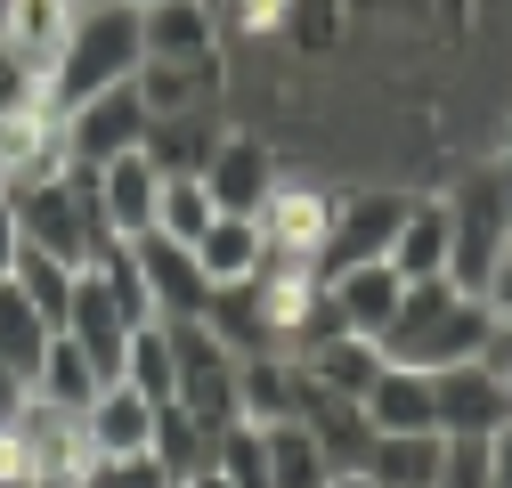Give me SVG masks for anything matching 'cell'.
<instances>
[{
  "mask_svg": "<svg viewBox=\"0 0 512 488\" xmlns=\"http://www.w3.org/2000/svg\"><path fill=\"white\" fill-rule=\"evenodd\" d=\"M496 310L488 293H464L456 277H415L399 293V318L382 326V358L399 366H456V358H480Z\"/></svg>",
  "mask_w": 512,
  "mask_h": 488,
  "instance_id": "cell-1",
  "label": "cell"
},
{
  "mask_svg": "<svg viewBox=\"0 0 512 488\" xmlns=\"http://www.w3.org/2000/svg\"><path fill=\"white\" fill-rule=\"evenodd\" d=\"M139 57H147V41H139V9L131 0H82L74 33H66V57H57V74L41 82L49 114H66V106L114 90V82H131Z\"/></svg>",
  "mask_w": 512,
  "mask_h": 488,
  "instance_id": "cell-2",
  "label": "cell"
},
{
  "mask_svg": "<svg viewBox=\"0 0 512 488\" xmlns=\"http://www.w3.org/2000/svg\"><path fill=\"white\" fill-rule=\"evenodd\" d=\"M9 204H17L25 244L49 253V261H66V269H90L106 244H114V228H106V212H98V179H90L82 163H66L57 179H41V188H17Z\"/></svg>",
  "mask_w": 512,
  "mask_h": 488,
  "instance_id": "cell-3",
  "label": "cell"
},
{
  "mask_svg": "<svg viewBox=\"0 0 512 488\" xmlns=\"http://www.w3.org/2000/svg\"><path fill=\"white\" fill-rule=\"evenodd\" d=\"M504 244H512V188H504L496 163H472L447 188V277L464 293H488Z\"/></svg>",
  "mask_w": 512,
  "mask_h": 488,
  "instance_id": "cell-4",
  "label": "cell"
},
{
  "mask_svg": "<svg viewBox=\"0 0 512 488\" xmlns=\"http://www.w3.org/2000/svg\"><path fill=\"white\" fill-rule=\"evenodd\" d=\"M57 131H66V163L98 171V163L131 155V147L147 139V98H139V82H114V90L66 106V114H57Z\"/></svg>",
  "mask_w": 512,
  "mask_h": 488,
  "instance_id": "cell-5",
  "label": "cell"
},
{
  "mask_svg": "<svg viewBox=\"0 0 512 488\" xmlns=\"http://www.w3.org/2000/svg\"><path fill=\"white\" fill-rule=\"evenodd\" d=\"M431 399H439V432L447 440H496L512 423V383L480 358H456V366H431Z\"/></svg>",
  "mask_w": 512,
  "mask_h": 488,
  "instance_id": "cell-6",
  "label": "cell"
},
{
  "mask_svg": "<svg viewBox=\"0 0 512 488\" xmlns=\"http://www.w3.org/2000/svg\"><path fill=\"white\" fill-rule=\"evenodd\" d=\"M407 220V196L391 188H366V196H334V228L317 244V277L358 269V261H391V236Z\"/></svg>",
  "mask_w": 512,
  "mask_h": 488,
  "instance_id": "cell-7",
  "label": "cell"
},
{
  "mask_svg": "<svg viewBox=\"0 0 512 488\" xmlns=\"http://www.w3.org/2000/svg\"><path fill=\"white\" fill-rule=\"evenodd\" d=\"M131 261H139V285H147V301H155V318H204L212 277L196 269V244L147 228V236H131Z\"/></svg>",
  "mask_w": 512,
  "mask_h": 488,
  "instance_id": "cell-8",
  "label": "cell"
},
{
  "mask_svg": "<svg viewBox=\"0 0 512 488\" xmlns=\"http://www.w3.org/2000/svg\"><path fill=\"white\" fill-rule=\"evenodd\" d=\"M252 220H261V261H309L317 269V244H326V228H334V196L277 179L269 204L252 212Z\"/></svg>",
  "mask_w": 512,
  "mask_h": 488,
  "instance_id": "cell-9",
  "label": "cell"
},
{
  "mask_svg": "<svg viewBox=\"0 0 512 488\" xmlns=\"http://www.w3.org/2000/svg\"><path fill=\"white\" fill-rule=\"evenodd\" d=\"M131 310H122V293L106 285V269H74V301H66V334L98 358V375L114 383L122 375V358H131Z\"/></svg>",
  "mask_w": 512,
  "mask_h": 488,
  "instance_id": "cell-10",
  "label": "cell"
},
{
  "mask_svg": "<svg viewBox=\"0 0 512 488\" xmlns=\"http://www.w3.org/2000/svg\"><path fill=\"white\" fill-rule=\"evenodd\" d=\"M82 432H90V456H98V464H114V456H147V448H155V399L114 375V383L82 407Z\"/></svg>",
  "mask_w": 512,
  "mask_h": 488,
  "instance_id": "cell-11",
  "label": "cell"
},
{
  "mask_svg": "<svg viewBox=\"0 0 512 488\" xmlns=\"http://www.w3.org/2000/svg\"><path fill=\"white\" fill-rule=\"evenodd\" d=\"M90 179H98V212H106V228H114L122 244L155 228V196H163V171L147 163V147H131V155L98 163Z\"/></svg>",
  "mask_w": 512,
  "mask_h": 488,
  "instance_id": "cell-12",
  "label": "cell"
},
{
  "mask_svg": "<svg viewBox=\"0 0 512 488\" xmlns=\"http://www.w3.org/2000/svg\"><path fill=\"white\" fill-rule=\"evenodd\" d=\"M74 9H82V0H9V17H0V49H9L25 74L49 82V74H57V57H66Z\"/></svg>",
  "mask_w": 512,
  "mask_h": 488,
  "instance_id": "cell-13",
  "label": "cell"
},
{
  "mask_svg": "<svg viewBox=\"0 0 512 488\" xmlns=\"http://www.w3.org/2000/svg\"><path fill=\"white\" fill-rule=\"evenodd\" d=\"M204 188H212L220 212H261L269 188H277V163H269L261 139H236V131H228V139L212 147V163H204Z\"/></svg>",
  "mask_w": 512,
  "mask_h": 488,
  "instance_id": "cell-14",
  "label": "cell"
},
{
  "mask_svg": "<svg viewBox=\"0 0 512 488\" xmlns=\"http://www.w3.org/2000/svg\"><path fill=\"white\" fill-rule=\"evenodd\" d=\"M358 407L374 415V432H439L431 366H399V358H382V375H374V391H366Z\"/></svg>",
  "mask_w": 512,
  "mask_h": 488,
  "instance_id": "cell-15",
  "label": "cell"
},
{
  "mask_svg": "<svg viewBox=\"0 0 512 488\" xmlns=\"http://www.w3.org/2000/svg\"><path fill=\"white\" fill-rule=\"evenodd\" d=\"M139 41H147V57H212L220 49V9L212 0H147Z\"/></svg>",
  "mask_w": 512,
  "mask_h": 488,
  "instance_id": "cell-16",
  "label": "cell"
},
{
  "mask_svg": "<svg viewBox=\"0 0 512 488\" xmlns=\"http://www.w3.org/2000/svg\"><path fill=\"white\" fill-rule=\"evenodd\" d=\"M139 98H147V114H187V106H212V90H220V49L212 57H139Z\"/></svg>",
  "mask_w": 512,
  "mask_h": 488,
  "instance_id": "cell-17",
  "label": "cell"
},
{
  "mask_svg": "<svg viewBox=\"0 0 512 488\" xmlns=\"http://www.w3.org/2000/svg\"><path fill=\"white\" fill-rule=\"evenodd\" d=\"M326 285H334V301H342L350 334H374V342H382V326L399 318V293H407V277H399L391 261H358V269H334Z\"/></svg>",
  "mask_w": 512,
  "mask_h": 488,
  "instance_id": "cell-18",
  "label": "cell"
},
{
  "mask_svg": "<svg viewBox=\"0 0 512 488\" xmlns=\"http://www.w3.org/2000/svg\"><path fill=\"white\" fill-rule=\"evenodd\" d=\"M228 131H220V122L204 114V106H187V114H147V163L155 171H196L204 179V163H212V147H220Z\"/></svg>",
  "mask_w": 512,
  "mask_h": 488,
  "instance_id": "cell-19",
  "label": "cell"
},
{
  "mask_svg": "<svg viewBox=\"0 0 512 488\" xmlns=\"http://www.w3.org/2000/svg\"><path fill=\"white\" fill-rule=\"evenodd\" d=\"M147 456H155V464L171 472V488H179V480H196V472L220 464V432H212V423H196L179 399H163V407H155V448H147Z\"/></svg>",
  "mask_w": 512,
  "mask_h": 488,
  "instance_id": "cell-20",
  "label": "cell"
},
{
  "mask_svg": "<svg viewBox=\"0 0 512 488\" xmlns=\"http://www.w3.org/2000/svg\"><path fill=\"white\" fill-rule=\"evenodd\" d=\"M391 269L415 277H447V196H407V220L391 236Z\"/></svg>",
  "mask_w": 512,
  "mask_h": 488,
  "instance_id": "cell-21",
  "label": "cell"
},
{
  "mask_svg": "<svg viewBox=\"0 0 512 488\" xmlns=\"http://www.w3.org/2000/svg\"><path fill=\"white\" fill-rule=\"evenodd\" d=\"M301 366H309V383H326L342 399H366L374 375H382V342L374 334H326V342L301 350Z\"/></svg>",
  "mask_w": 512,
  "mask_h": 488,
  "instance_id": "cell-22",
  "label": "cell"
},
{
  "mask_svg": "<svg viewBox=\"0 0 512 488\" xmlns=\"http://www.w3.org/2000/svg\"><path fill=\"white\" fill-rule=\"evenodd\" d=\"M261 456H269V488H334V464H326V448L309 440L301 415L261 423Z\"/></svg>",
  "mask_w": 512,
  "mask_h": 488,
  "instance_id": "cell-23",
  "label": "cell"
},
{
  "mask_svg": "<svg viewBox=\"0 0 512 488\" xmlns=\"http://www.w3.org/2000/svg\"><path fill=\"white\" fill-rule=\"evenodd\" d=\"M196 269H204L212 285L261 277V220H252V212H220V220L196 236Z\"/></svg>",
  "mask_w": 512,
  "mask_h": 488,
  "instance_id": "cell-24",
  "label": "cell"
},
{
  "mask_svg": "<svg viewBox=\"0 0 512 488\" xmlns=\"http://www.w3.org/2000/svg\"><path fill=\"white\" fill-rule=\"evenodd\" d=\"M439 464H447V432H374L366 480H382V488H431Z\"/></svg>",
  "mask_w": 512,
  "mask_h": 488,
  "instance_id": "cell-25",
  "label": "cell"
},
{
  "mask_svg": "<svg viewBox=\"0 0 512 488\" xmlns=\"http://www.w3.org/2000/svg\"><path fill=\"white\" fill-rule=\"evenodd\" d=\"M33 391L82 415V407H90V399L106 391V375H98V358H90V350H82V342H74L66 326H57V334H49V350H41V375H33Z\"/></svg>",
  "mask_w": 512,
  "mask_h": 488,
  "instance_id": "cell-26",
  "label": "cell"
},
{
  "mask_svg": "<svg viewBox=\"0 0 512 488\" xmlns=\"http://www.w3.org/2000/svg\"><path fill=\"white\" fill-rule=\"evenodd\" d=\"M49 318L33 310V293L17 285V277H0V358L17 366V375H41V350H49Z\"/></svg>",
  "mask_w": 512,
  "mask_h": 488,
  "instance_id": "cell-27",
  "label": "cell"
},
{
  "mask_svg": "<svg viewBox=\"0 0 512 488\" xmlns=\"http://www.w3.org/2000/svg\"><path fill=\"white\" fill-rule=\"evenodd\" d=\"M212 220H220V204H212V188H204V179H196V171H163L155 228H163V236H179V244H196Z\"/></svg>",
  "mask_w": 512,
  "mask_h": 488,
  "instance_id": "cell-28",
  "label": "cell"
},
{
  "mask_svg": "<svg viewBox=\"0 0 512 488\" xmlns=\"http://www.w3.org/2000/svg\"><path fill=\"white\" fill-rule=\"evenodd\" d=\"M122 383H131V391H147L155 407L171 399V383H179V358H171V326H163V318L131 326V358H122Z\"/></svg>",
  "mask_w": 512,
  "mask_h": 488,
  "instance_id": "cell-29",
  "label": "cell"
},
{
  "mask_svg": "<svg viewBox=\"0 0 512 488\" xmlns=\"http://www.w3.org/2000/svg\"><path fill=\"white\" fill-rule=\"evenodd\" d=\"M9 277L33 293V310H41L49 326H66V301H74V269H66V261H49V253H33V244H25Z\"/></svg>",
  "mask_w": 512,
  "mask_h": 488,
  "instance_id": "cell-30",
  "label": "cell"
},
{
  "mask_svg": "<svg viewBox=\"0 0 512 488\" xmlns=\"http://www.w3.org/2000/svg\"><path fill=\"white\" fill-rule=\"evenodd\" d=\"M228 488H269V456H261V423H228L220 432V464H212Z\"/></svg>",
  "mask_w": 512,
  "mask_h": 488,
  "instance_id": "cell-31",
  "label": "cell"
},
{
  "mask_svg": "<svg viewBox=\"0 0 512 488\" xmlns=\"http://www.w3.org/2000/svg\"><path fill=\"white\" fill-rule=\"evenodd\" d=\"M212 9H220V33L236 41H269L285 25V0H212Z\"/></svg>",
  "mask_w": 512,
  "mask_h": 488,
  "instance_id": "cell-32",
  "label": "cell"
},
{
  "mask_svg": "<svg viewBox=\"0 0 512 488\" xmlns=\"http://www.w3.org/2000/svg\"><path fill=\"white\" fill-rule=\"evenodd\" d=\"M334 25H342L334 0H285V25H277V33H293L301 49H326V41H334Z\"/></svg>",
  "mask_w": 512,
  "mask_h": 488,
  "instance_id": "cell-33",
  "label": "cell"
},
{
  "mask_svg": "<svg viewBox=\"0 0 512 488\" xmlns=\"http://www.w3.org/2000/svg\"><path fill=\"white\" fill-rule=\"evenodd\" d=\"M82 488H171V472L155 456H114V464H90Z\"/></svg>",
  "mask_w": 512,
  "mask_h": 488,
  "instance_id": "cell-34",
  "label": "cell"
},
{
  "mask_svg": "<svg viewBox=\"0 0 512 488\" xmlns=\"http://www.w3.org/2000/svg\"><path fill=\"white\" fill-rule=\"evenodd\" d=\"M431 488H488V440H447V464Z\"/></svg>",
  "mask_w": 512,
  "mask_h": 488,
  "instance_id": "cell-35",
  "label": "cell"
},
{
  "mask_svg": "<svg viewBox=\"0 0 512 488\" xmlns=\"http://www.w3.org/2000/svg\"><path fill=\"white\" fill-rule=\"evenodd\" d=\"M41 98V74H25L9 49H0V114H17V106H33Z\"/></svg>",
  "mask_w": 512,
  "mask_h": 488,
  "instance_id": "cell-36",
  "label": "cell"
},
{
  "mask_svg": "<svg viewBox=\"0 0 512 488\" xmlns=\"http://www.w3.org/2000/svg\"><path fill=\"white\" fill-rule=\"evenodd\" d=\"M25 399H33V375H17V366L0 358V432H9V423L25 415Z\"/></svg>",
  "mask_w": 512,
  "mask_h": 488,
  "instance_id": "cell-37",
  "label": "cell"
},
{
  "mask_svg": "<svg viewBox=\"0 0 512 488\" xmlns=\"http://www.w3.org/2000/svg\"><path fill=\"white\" fill-rule=\"evenodd\" d=\"M17 253H25V228H17V204L0 196V277L17 269Z\"/></svg>",
  "mask_w": 512,
  "mask_h": 488,
  "instance_id": "cell-38",
  "label": "cell"
},
{
  "mask_svg": "<svg viewBox=\"0 0 512 488\" xmlns=\"http://www.w3.org/2000/svg\"><path fill=\"white\" fill-rule=\"evenodd\" d=\"M488 310L512 318V244H504V261H496V277H488Z\"/></svg>",
  "mask_w": 512,
  "mask_h": 488,
  "instance_id": "cell-39",
  "label": "cell"
},
{
  "mask_svg": "<svg viewBox=\"0 0 512 488\" xmlns=\"http://www.w3.org/2000/svg\"><path fill=\"white\" fill-rule=\"evenodd\" d=\"M496 171H504V188H512V131H504V155H496Z\"/></svg>",
  "mask_w": 512,
  "mask_h": 488,
  "instance_id": "cell-40",
  "label": "cell"
},
{
  "mask_svg": "<svg viewBox=\"0 0 512 488\" xmlns=\"http://www.w3.org/2000/svg\"><path fill=\"white\" fill-rule=\"evenodd\" d=\"M179 488H228V480L220 472H196V480H179Z\"/></svg>",
  "mask_w": 512,
  "mask_h": 488,
  "instance_id": "cell-41",
  "label": "cell"
},
{
  "mask_svg": "<svg viewBox=\"0 0 512 488\" xmlns=\"http://www.w3.org/2000/svg\"><path fill=\"white\" fill-rule=\"evenodd\" d=\"M334 488H382V480H366V472H350V480H334Z\"/></svg>",
  "mask_w": 512,
  "mask_h": 488,
  "instance_id": "cell-42",
  "label": "cell"
},
{
  "mask_svg": "<svg viewBox=\"0 0 512 488\" xmlns=\"http://www.w3.org/2000/svg\"><path fill=\"white\" fill-rule=\"evenodd\" d=\"M0 17H9V0H0Z\"/></svg>",
  "mask_w": 512,
  "mask_h": 488,
  "instance_id": "cell-43",
  "label": "cell"
},
{
  "mask_svg": "<svg viewBox=\"0 0 512 488\" xmlns=\"http://www.w3.org/2000/svg\"><path fill=\"white\" fill-rule=\"evenodd\" d=\"M131 9H147V0H131Z\"/></svg>",
  "mask_w": 512,
  "mask_h": 488,
  "instance_id": "cell-44",
  "label": "cell"
}]
</instances>
